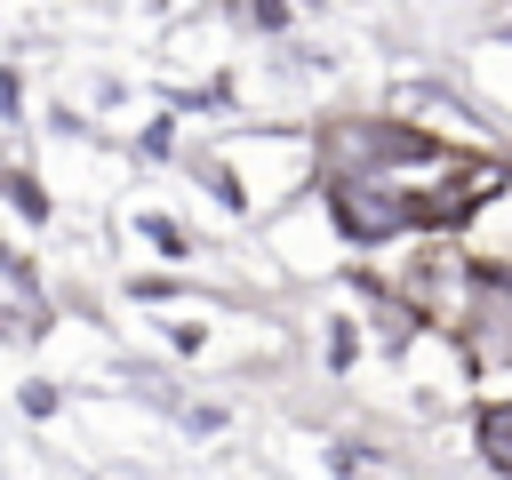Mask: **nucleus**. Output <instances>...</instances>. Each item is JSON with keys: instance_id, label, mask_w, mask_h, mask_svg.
Listing matches in <instances>:
<instances>
[{"instance_id": "nucleus-3", "label": "nucleus", "mask_w": 512, "mask_h": 480, "mask_svg": "<svg viewBox=\"0 0 512 480\" xmlns=\"http://www.w3.org/2000/svg\"><path fill=\"white\" fill-rule=\"evenodd\" d=\"M248 24H264V32H288V0H248Z\"/></svg>"}, {"instance_id": "nucleus-2", "label": "nucleus", "mask_w": 512, "mask_h": 480, "mask_svg": "<svg viewBox=\"0 0 512 480\" xmlns=\"http://www.w3.org/2000/svg\"><path fill=\"white\" fill-rule=\"evenodd\" d=\"M0 192H8V200H16V216H32V224L48 216V192H40V184H32L24 168H8V176H0Z\"/></svg>"}, {"instance_id": "nucleus-7", "label": "nucleus", "mask_w": 512, "mask_h": 480, "mask_svg": "<svg viewBox=\"0 0 512 480\" xmlns=\"http://www.w3.org/2000/svg\"><path fill=\"white\" fill-rule=\"evenodd\" d=\"M144 232L160 240V256H184V232H176V224H160V216H144Z\"/></svg>"}, {"instance_id": "nucleus-4", "label": "nucleus", "mask_w": 512, "mask_h": 480, "mask_svg": "<svg viewBox=\"0 0 512 480\" xmlns=\"http://www.w3.org/2000/svg\"><path fill=\"white\" fill-rule=\"evenodd\" d=\"M488 456H496V464H512V416H504V408L488 416Z\"/></svg>"}, {"instance_id": "nucleus-8", "label": "nucleus", "mask_w": 512, "mask_h": 480, "mask_svg": "<svg viewBox=\"0 0 512 480\" xmlns=\"http://www.w3.org/2000/svg\"><path fill=\"white\" fill-rule=\"evenodd\" d=\"M24 416H56V384H24Z\"/></svg>"}, {"instance_id": "nucleus-5", "label": "nucleus", "mask_w": 512, "mask_h": 480, "mask_svg": "<svg viewBox=\"0 0 512 480\" xmlns=\"http://www.w3.org/2000/svg\"><path fill=\"white\" fill-rule=\"evenodd\" d=\"M0 336H8V344H32V336H40V328H32V312H24V304H16V312H0Z\"/></svg>"}, {"instance_id": "nucleus-9", "label": "nucleus", "mask_w": 512, "mask_h": 480, "mask_svg": "<svg viewBox=\"0 0 512 480\" xmlns=\"http://www.w3.org/2000/svg\"><path fill=\"white\" fill-rule=\"evenodd\" d=\"M0 112H16V72H0Z\"/></svg>"}, {"instance_id": "nucleus-6", "label": "nucleus", "mask_w": 512, "mask_h": 480, "mask_svg": "<svg viewBox=\"0 0 512 480\" xmlns=\"http://www.w3.org/2000/svg\"><path fill=\"white\" fill-rule=\"evenodd\" d=\"M144 152H152V160H168V152H176V128H168V120H152V128H144Z\"/></svg>"}, {"instance_id": "nucleus-1", "label": "nucleus", "mask_w": 512, "mask_h": 480, "mask_svg": "<svg viewBox=\"0 0 512 480\" xmlns=\"http://www.w3.org/2000/svg\"><path fill=\"white\" fill-rule=\"evenodd\" d=\"M448 336H456V352L480 384H504L512 376V272H480L464 312L448 320Z\"/></svg>"}]
</instances>
